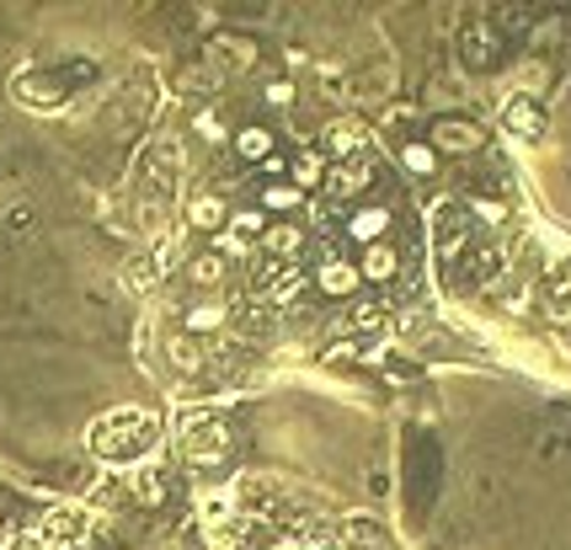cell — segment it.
Instances as JSON below:
<instances>
[{
  "label": "cell",
  "mask_w": 571,
  "mask_h": 550,
  "mask_svg": "<svg viewBox=\"0 0 571 550\" xmlns=\"http://www.w3.org/2000/svg\"><path fill=\"white\" fill-rule=\"evenodd\" d=\"M502 49H508V43L491 32L486 17H465V28H459V64H465V70H476V75L497 70V64H502Z\"/></svg>",
  "instance_id": "obj_15"
},
{
  "label": "cell",
  "mask_w": 571,
  "mask_h": 550,
  "mask_svg": "<svg viewBox=\"0 0 571 550\" xmlns=\"http://www.w3.org/2000/svg\"><path fill=\"white\" fill-rule=\"evenodd\" d=\"M11 92H17V102H28V107H38V113H60V107H70V81L64 75H49V70H22L17 81H11Z\"/></svg>",
  "instance_id": "obj_17"
},
{
  "label": "cell",
  "mask_w": 571,
  "mask_h": 550,
  "mask_svg": "<svg viewBox=\"0 0 571 550\" xmlns=\"http://www.w3.org/2000/svg\"><path fill=\"white\" fill-rule=\"evenodd\" d=\"M561 300H571V262H561L556 273L544 278V305H561Z\"/></svg>",
  "instance_id": "obj_34"
},
{
  "label": "cell",
  "mask_w": 571,
  "mask_h": 550,
  "mask_svg": "<svg viewBox=\"0 0 571 550\" xmlns=\"http://www.w3.org/2000/svg\"><path fill=\"white\" fill-rule=\"evenodd\" d=\"M177 92L187 96V102H198V107H204V102H219V92H225V81H219V75H214L209 64L198 60V64H187V70H181Z\"/></svg>",
  "instance_id": "obj_27"
},
{
  "label": "cell",
  "mask_w": 571,
  "mask_h": 550,
  "mask_svg": "<svg viewBox=\"0 0 571 550\" xmlns=\"http://www.w3.org/2000/svg\"><path fill=\"white\" fill-rule=\"evenodd\" d=\"M491 32L508 43V38H529V28L540 22V11H529V6H491Z\"/></svg>",
  "instance_id": "obj_28"
},
{
  "label": "cell",
  "mask_w": 571,
  "mask_h": 550,
  "mask_svg": "<svg viewBox=\"0 0 571 550\" xmlns=\"http://www.w3.org/2000/svg\"><path fill=\"white\" fill-rule=\"evenodd\" d=\"M304 251H310L304 219H272L268 230L257 236V257H262V262H278V268H304Z\"/></svg>",
  "instance_id": "obj_10"
},
{
  "label": "cell",
  "mask_w": 571,
  "mask_h": 550,
  "mask_svg": "<svg viewBox=\"0 0 571 550\" xmlns=\"http://www.w3.org/2000/svg\"><path fill=\"white\" fill-rule=\"evenodd\" d=\"M470 230H476L470 215L444 204V209L433 215V257H438V262H459V257L470 251Z\"/></svg>",
  "instance_id": "obj_20"
},
{
  "label": "cell",
  "mask_w": 571,
  "mask_h": 550,
  "mask_svg": "<svg viewBox=\"0 0 571 550\" xmlns=\"http://www.w3.org/2000/svg\"><path fill=\"white\" fill-rule=\"evenodd\" d=\"M155 438H160V417L145 412V406H113L86 428L91 455L102 465H145Z\"/></svg>",
  "instance_id": "obj_1"
},
{
  "label": "cell",
  "mask_w": 571,
  "mask_h": 550,
  "mask_svg": "<svg viewBox=\"0 0 571 550\" xmlns=\"http://www.w3.org/2000/svg\"><path fill=\"white\" fill-rule=\"evenodd\" d=\"M91 529H96V519H91L86 502H54L43 519H38V540L49 550H81L91 540Z\"/></svg>",
  "instance_id": "obj_7"
},
{
  "label": "cell",
  "mask_w": 571,
  "mask_h": 550,
  "mask_svg": "<svg viewBox=\"0 0 571 550\" xmlns=\"http://www.w3.org/2000/svg\"><path fill=\"white\" fill-rule=\"evenodd\" d=\"M160 347H166V364H172L177 380H204V369H209V342H198V336H187V332H172Z\"/></svg>",
  "instance_id": "obj_22"
},
{
  "label": "cell",
  "mask_w": 571,
  "mask_h": 550,
  "mask_svg": "<svg viewBox=\"0 0 571 550\" xmlns=\"http://www.w3.org/2000/svg\"><path fill=\"white\" fill-rule=\"evenodd\" d=\"M262 107H272V113H294V107H300V86H294L289 75H268V81H262Z\"/></svg>",
  "instance_id": "obj_32"
},
{
  "label": "cell",
  "mask_w": 571,
  "mask_h": 550,
  "mask_svg": "<svg viewBox=\"0 0 571 550\" xmlns=\"http://www.w3.org/2000/svg\"><path fill=\"white\" fill-rule=\"evenodd\" d=\"M544 86H550V60L529 54V60L518 64V92H512V96H529V102H540Z\"/></svg>",
  "instance_id": "obj_31"
},
{
  "label": "cell",
  "mask_w": 571,
  "mask_h": 550,
  "mask_svg": "<svg viewBox=\"0 0 571 550\" xmlns=\"http://www.w3.org/2000/svg\"><path fill=\"white\" fill-rule=\"evenodd\" d=\"M268 225H272V219L262 215L257 204H230V225H225V230H230V236H241V241H251V246H257V236H262Z\"/></svg>",
  "instance_id": "obj_30"
},
{
  "label": "cell",
  "mask_w": 571,
  "mask_h": 550,
  "mask_svg": "<svg viewBox=\"0 0 571 550\" xmlns=\"http://www.w3.org/2000/svg\"><path fill=\"white\" fill-rule=\"evenodd\" d=\"M177 455L198 476H219L236 459V428L219 412H181L177 417Z\"/></svg>",
  "instance_id": "obj_2"
},
{
  "label": "cell",
  "mask_w": 571,
  "mask_h": 550,
  "mask_svg": "<svg viewBox=\"0 0 571 550\" xmlns=\"http://www.w3.org/2000/svg\"><path fill=\"white\" fill-rule=\"evenodd\" d=\"M465 215H470V225L502 230V225H508V198H486V193H470V198H465Z\"/></svg>",
  "instance_id": "obj_29"
},
{
  "label": "cell",
  "mask_w": 571,
  "mask_h": 550,
  "mask_svg": "<svg viewBox=\"0 0 571 550\" xmlns=\"http://www.w3.org/2000/svg\"><path fill=\"white\" fill-rule=\"evenodd\" d=\"M395 160H401V172H406L412 183H433V177L444 172V160H438V155L427 151V139H422V134H412V139H401V145H395Z\"/></svg>",
  "instance_id": "obj_26"
},
{
  "label": "cell",
  "mask_w": 571,
  "mask_h": 550,
  "mask_svg": "<svg viewBox=\"0 0 571 550\" xmlns=\"http://www.w3.org/2000/svg\"><path fill=\"white\" fill-rule=\"evenodd\" d=\"M380 160L374 155H353V160H336V166H326V183H321V193H326V204H342V209H359V204H368L374 193H380Z\"/></svg>",
  "instance_id": "obj_4"
},
{
  "label": "cell",
  "mask_w": 571,
  "mask_h": 550,
  "mask_svg": "<svg viewBox=\"0 0 571 550\" xmlns=\"http://www.w3.org/2000/svg\"><path fill=\"white\" fill-rule=\"evenodd\" d=\"M422 139H427V151L438 155V160H470V155L486 151V123L470 118V113H433L427 128H422Z\"/></svg>",
  "instance_id": "obj_3"
},
{
  "label": "cell",
  "mask_w": 571,
  "mask_h": 550,
  "mask_svg": "<svg viewBox=\"0 0 571 550\" xmlns=\"http://www.w3.org/2000/svg\"><path fill=\"white\" fill-rule=\"evenodd\" d=\"M181 278H187V289H193V294H225V289H230V278H236V268H230L214 246H198V251H187V257H181Z\"/></svg>",
  "instance_id": "obj_18"
},
{
  "label": "cell",
  "mask_w": 571,
  "mask_h": 550,
  "mask_svg": "<svg viewBox=\"0 0 571 550\" xmlns=\"http://www.w3.org/2000/svg\"><path fill=\"white\" fill-rule=\"evenodd\" d=\"M326 155L315 151V145H300L294 155H283V183H294L300 193H321V183H326Z\"/></svg>",
  "instance_id": "obj_24"
},
{
  "label": "cell",
  "mask_w": 571,
  "mask_h": 550,
  "mask_svg": "<svg viewBox=\"0 0 571 550\" xmlns=\"http://www.w3.org/2000/svg\"><path fill=\"white\" fill-rule=\"evenodd\" d=\"M257 209L268 219H304L310 215V193H300V187L283 183V177H272V183L257 187Z\"/></svg>",
  "instance_id": "obj_21"
},
{
  "label": "cell",
  "mask_w": 571,
  "mask_h": 550,
  "mask_svg": "<svg viewBox=\"0 0 571 550\" xmlns=\"http://www.w3.org/2000/svg\"><path fill=\"white\" fill-rule=\"evenodd\" d=\"M359 289H363L359 262H353L342 246H326V251L315 257V268H310V294H321L331 305H353Z\"/></svg>",
  "instance_id": "obj_6"
},
{
  "label": "cell",
  "mask_w": 571,
  "mask_h": 550,
  "mask_svg": "<svg viewBox=\"0 0 571 550\" xmlns=\"http://www.w3.org/2000/svg\"><path fill=\"white\" fill-rule=\"evenodd\" d=\"M353 262H359V278L368 283V289H391V283H401V278H406V251H401V241L363 246Z\"/></svg>",
  "instance_id": "obj_19"
},
{
  "label": "cell",
  "mask_w": 571,
  "mask_h": 550,
  "mask_svg": "<svg viewBox=\"0 0 571 550\" xmlns=\"http://www.w3.org/2000/svg\"><path fill=\"white\" fill-rule=\"evenodd\" d=\"M368 118H359V113H336V118L321 123V139H315V151L326 155L331 166L336 160H353V155H368Z\"/></svg>",
  "instance_id": "obj_11"
},
{
  "label": "cell",
  "mask_w": 571,
  "mask_h": 550,
  "mask_svg": "<svg viewBox=\"0 0 571 550\" xmlns=\"http://www.w3.org/2000/svg\"><path fill=\"white\" fill-rule=\"evenodd\" d=\"M181 225H187L193 236L214 241V236L230 225V193H225V187H198V193L181 204Z\"/></svg>",
  "instance_id": "obj_14"
},
{
  "label": "cell",
  "mask_w": 571,
  "mask_h": 550,
  "mask_svg": "<svg viewBox=\"0 0 571 550\" xmlns=\"http://www.w3.org/2000/svg\"><path fill=\"white\" fill-rule=\"evenodd\" d=\"M139 177H145V183H139V193H150V198H166V204H172L177 177H181V145H177V139H150Z\"/></svg>",
  "instance_id": "obj_13"
},
{
  "label": "cell",
  "mask_w": 571,
  "mask_h": 550,
  "mask_svg": "<svg viewBox=\"0 0 571 550\" xmlns=\"http://www.w3.org/2000/svg\"><path fill=\"white\" fill-rule=\"evenodd\" d=\"M118 487L139 513H166L172 508V481L155 465H128V476H118Z\"/></svg>",
  "instance_id": "obj_16"
},
{
  "label": "cell",
  "mask_w": 571,
  "mask_h": 550,
  "mask_svg": "<svg viewBox=\"0 0 571 550\" xmlns=\"http://www.w3.org/2000/svg\"><path fill=\"white\" fill-rule=\"evenodd\" d=\"M225 151L236 155V166H251V172H268L278 166L283 155H278V128L268 118H246L236 123V134H230V145Z\"/></svg>",
  "instance_id": "obj_8"
},
{
  "label": "cell",
  "mask_w": 571,
  "mask_h": 550,
  "mask_svg": "<svg viewBox=\"0 0 571 550\" xmlns=\"http://www.w3.org/2000/svg\"><path fill=\"white\" fill-rule=\"evenodd\" d=\"M187 128H193V139L198 145H230V134H236V123L225 118V107L219 102H204V107H193V118H187Z\"/></svg>",
  "instance_id": "obj_25"
},
{
  "label": "cell",
  "mask_w": 571,
  "mask_h": 550,
  "mask_svg": "<svg viewBox=\"0 0 571 550\" xmlns=\"http://www.w3.org/2000/svg\"><path fill=\"white\" fill-rule=\"evenodd\" d=\"M0 550H49V546H43L38 535H17V540H6V546H0Z\"/></svg>",
  "instance_id": "obj_36"
},
{
  "label": "cell",
  "mask_w": 571,
  "mask_h": 550,
  "mask_svg": "<svg viewBox=\"0 0 571 550\" xmlns=\"http://www.w3.org/2000/svg\"><path fill=\"white\" fill-rule=\"evenodd\" d=\"M342 546H347V550H391V546H385V535H380L368 519H347V523H342Z\"/></svg>",
  "instance_id": "obj_33"
},
{
  "label": "cell",
  "mask_w": 571,
  "mask_h": 550,
  "mask_svg": "<svg viewBox=\"0 0 571 550\" xmlns=\"http://www.w3.org/2000/svg\"><path fill=\"white\" fill-rule=\"evenodd\" d=\"M204 64H209L219 81H230V75H257V70H262V43H257L251 32L219 28V32H209V43H204Z\"/></svg>",
  "instance_id": "obj_5"
},
{
  "label": "cell",
  "mask_w": 571,
  "mask_h": 550,
  "mask_svg": "<svg viewBox=\"0 0 571 550\" xmlns=\"http://www.w3.org/2000/svg\"><path fill=\"white\" fill-rule=\"evenodd\" d=\"M32 204H11V209H6V225H11V230H17V236H28L32 230Z\"/></svg>",
  "instance_id": "obj_35"
},
{
  "label": "cell",
  "mask_w": 571,
  "mask_h": 550,
  "mask_svg": "<svg viewBox=\"0 0 571 550\" xmlns=\"http://www.w3.org/2000/svg\"><path fill=\"white\" fill-rule=\"evenodd\" d=\"M230 326H236V305L225 294H193L187 310H181V332L198 336V342H214V336H225Z\"/></svg>",
  "instance_id": "obj_12"
},
{
  "label": "cell",
  "mask_w": 571,
  "mask_h": 550,
  "mask_svg": "<svg viewBox=\"0 0 571 550\" xmlns=\"http://www.w3.org/2000/svg\"><path fill=\"white\" fill-rule=\"evenodd\" d=\"M342 241L353 246V251H363V246H374V241H395V209L385 198H368L359 209H347L342 215Z\"/></svg>",
  "instance_id": "obj_9"
},
{
  "label": "cell",
  "mask_w": 571,
  "mask_h": 550,
  "mask_svg": "<svg viewBox=\"0 0 571 550\" xmlns=\"http://www.w3.org/2000/svg\"><path fill=\"white\" fill-rule=\"evenodd\" d=\"M502 128H508V134H518L523 145H540L550 123H544L540 102H529V96H508V102H502Z\"/></svg>",
  "instance_id": "obj_23"
}]
</instances>
